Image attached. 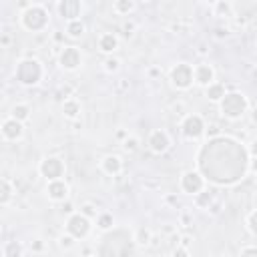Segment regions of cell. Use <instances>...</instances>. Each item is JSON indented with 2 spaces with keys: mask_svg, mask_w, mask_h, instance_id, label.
<instances>
[{
  "mask_svg": "<svg viewBox=\"0 0 257 257\" xmlns=\"http://www.w3.org/2000/svg\"><path fill=\"white\" fill-rule=\"evenodd\" d=\"M64 32H66V36H70V38H80V36L86 32V24H84L82 20H72V22H66Z\"/></svg>",
  "mask_w": 257,
  "mask_h": 257,
  "instance_id": "obj_19",
  "label": "cell"
},
{
  "mask_svg": "<svg viewBox=\"0 0 257 257\" xmlns=\"http://www.w3.org/2000/svg\"><path fill=\"white\" fill-rule=\"evenodd\" d=\"M10 116L12 118H16V120H20V122H24L28 116H30V106L28 104H14L12 106V110H10Z\"/></svg>",
  "mask_w": 257,
  "mask_h": 257,
  "instance_id": "obj_22",
  "label": "cell"
},
{
  "mask_svg": "<svg viewBox=\"0 0 257 257\" xmlns=\"http://www.w3.org/2000/svg\"><path fill=\"white\" fill-rule=\"evenodd\" d=\"M211 10H213V16H219V18H227L233 14V4L229 0H217L211 4Z\"/></svg>",
  "mask_w": 257,
  "mask_h": 257,
  "instance_id": "obj_18",
  "label": "cell"
},
{
  "mask_svg": "<svg viewBox=\"0 0 257 257\" xmlns=\"http://www.w3.org/2000/svg\"><path fill=\"white\" fill-rule=\"evenodd\" d=\"M50 24V12L44 4L30 2L22 12H20V26L28 32H42Z\"/></svg>",
  "mask_w": 257,
  "mask_h": 257,
  "instance_id": "obj_1",
  "label": "cell"
},
{
  "mask_svg": "<svg viewBox=\"0 0 257 257\" xmlns=\"http://www.w3.org/2000/svg\"><path fill=\"white\" fill-rule=\"evenodd\" d=\"M247 227H249V231L257 237V211H253V213L247 217Z\"/></svg>",
  "mask_w": 257,
  "mask_h": 257,
  "instance_id": "obj_27",
  "label": "cell"
},
{
  "mask_svg": "<svg viewBox=\"0 0 257 257\" xmlns=\"http://www.w3.org/2000/svg\"><path fill=\"white\" fill-rule=\"evenodd\" d=\"M147 145H149V149H151L153 153L161 155V153H165V151L169 149V145H171V139H169V135H167L165 131L157 128V131H153V133L149 135V141H147Z\"/></svg>",
  "mask_w": 257,
  "mask_h": 257,
  "instance_id": "obj_11",
  "label": "cell"
},
{
  "mask_svg": "<svg viewBox=\"0 0 257 257\" xmlns=\"http://www.w3.org/2000/svg\"><path fill=\"white\" fill-rule=\"evenodd\" d=\"M0 187H2L0 189V203L2 205H8L10 199H12V195H14V189H12V185H10L8 179H2V185Z\"/></svg>",
  "mask_w": 257,
  "mask_h": 257,
  "instance_id": "obj_24",
  "label": "cell"
},
{
  "mask_svg": "<svg viewBox=\"0 0 257 257\" xmlns=\"http://www.w3.org/2000/svg\"><path fill=\"white\" fill-rule=\"evenodd\" d=\"M139 243H143V245L149 243V231H141V241Z\"/></svg>",
  "mask_w": 257,
  "mask_h": 257,
  "instance_id": "obj_32",
  "label": "cell"
},
{
  "mask_svg": "<svg viewBox=\"0 0 257 257\" xmlns=\"http://www.w3.org/2000/svg\"><path fill=\"white\" fill-rule=\"evenodd\" d=\"M56 12L66 22L80 20V16L84 12V4L80 0H58L56 2Z\"/></svg>",
  "mask_w": 257,
  "mask_h": 257,
  "instance_id": "obj_5",
  "label": "cell"
},
{
  "mask_svg": "<svg viewBox=\"0 0 257 257\" xmlns=\"http://www.w3.org/2000/svg\"><path fill=\"white\" fill-rule=\"evenodd\" d=\"M4 257H20L22 255V245L18 241H6L2 247Z\"/></svg>",
  "mask_w": 257,
  "mask_h": 257,
  "instance_id": "obj_23",
  "label": "cell"
},
{
  "mask_svg": "<svg viewBox=\"0 0 257 257\" xmlns=\"http://www.w3.org/2000/svg\"><path fill=\"white\" fill-rule=\"evenodd\" d=\"M96 225H98V229H110L112 227V215H108V213H102V215H98V219H96Z\"/></svg>",
  "mask_w": 257,
  "mask_h": 257,
  "instance_id": "obj_25",
  "label": "cell"
},
{
  "mask_svg": "<svg viewBox=\"0 0 257 257\" xmlns=\"http://www.w3.org/2000/svg\"><path fill=\"white\" fill-rule=\"evenodd\" d=\"M66 231H68V235H72L74 239L86 237L88 231H90V221H88V217H84L82 213L70 215L68 221H66Z\"/></svg>",
  "mask_w": 257,
  "mask_h": 257,
  "instance_id": "obj_6",
  "label": "cell"
},
{
  "mask_svg": "<svg viewBox=\"0 0 257 257\" xmlns=\"http://www.w3.org/2000/svg\"><path fill=\"white\" fill-rule=\"evenodd\" d=\"M251 153L257 155V141H253V145H251Z\"/></svg>",
  "mask_w": 257,
  "mask_h": 257,
  "instance_id": "obj_34",
  "label": "cell"
},
{
  "mask_svg": "<svg viewBox=\"0 0 257 257\" xmlns=\"http://www.w3.org/2000/svg\"><path fill=\"white\" fill-rule=\"evenodd\" d=\"M46 195H48V199L54 201V203L66 201V199H68V185H66L62 179L48 181V185H46Z\"/></svg>",
  "mask_w": 257,
  "mask_h": 257,
  "instance_id": "obj_12",
  "label": "cell"
},
{
  "mask_svg": "<svg viewBox=\"0 0 257 257\" xmlns=\"http://www.w3.org/2000/svg\"><path fill=\"white\" fill-rule=\"evenodd\" d=\"M98 48L104 54H112L118 48V36L114 32H102L98 36Z\"/></svg>",
  "mask_w": 257,
  "mask_h": 257,
  "instance_id": "obj_15",
  "label": "cell"
},
{
  "mask_svg": "<svg viewBox=\"0 0 257 257\" xmlns=\"http://www.w3.org/2000/svg\"><path fill=\"white\" fill-rule=\"evenodd\" d=\"M100 169H102L106 175H116V173H120V169H122V161H120V157H116V155H108V157H104V159L100 161Z\"/></svg>",
  "mask_w": 257,
  "mask_h": 257,
  "instance_id": "obj_16",
  "label": "cell"
},
{
  "mask_svg": "<svg viewBox=\"0 0 257 257\" xmlns=\"http://www.w3.org/2000/svg\"><path fill=\"white\" fill-rule=\"evenodd\" d=\"M122 147H124L126 151H135V149H137V139H133V137H131V139H126Z\"/></svg>",
  "mask_w": 257,
  "mask_h": 257,
  "instance_id": "obj_30",
  "label": "cell"
},
{
  "mask_svg": "<svg viewBox=\"0 0 257 257\" xmlns=\"http://www.w3.org/2000/svg\"><path fill=\"white\" fill-rule=\"evenodd\" d=\"M118 66H120V60H118V58H112V56H110V58L104 60V70H106V72H116Z\"/></svg>",
  "mask_w": 257,
  "mask_h": 257,
  "instance_id": "obj_26",
  "label": "cell"
},
{
  "mask_svg": "<svg viewBox=\"0 0 257 257\" xmlns=\"http://www.w3.org/2000/svg\"><path fill=\"white\" fill-rule=\"evenodd\" d=\"M225 94L227 92H225V86L221 82H213V84L207 86V98L213 100V102H221Z\"/></svg>",
  "mask_w": 257,
  "mask_h": 257,
  "instance_id": "obj_20",
  "label": "cell"
},
{
  "mask_svg": "<svg viewBox=\"0 0 257 257\" xmlns=\"http://www.w3.org/2000/svg\"><path fill=\"white\" fill-rule=\"evenodd\" d=\"M8 42H10V36H8V34H2V44H4V46H6V44H8Z\"/></svg>",
  "mask_w": 257,
  "mask_h": 257,
  "instance_id": "obj_33",
  "label": "cell"
},
{
  "mask_svg": "<svg viewBox=\"0 0 257 257\" xmlns=\"http://www.w3.org/2000/svg\"><path fill=\"white\" fill-rule=\"evenodd\" d=\"M193 72H195V82L199 84V86H209V84H213L215 80V70H213V66L211 64H207V62H201V64H197L195 68H193Z\"/></svg>",
  "mask_w": 257,
  "mask_h": 257,
  "instance_id": "obj_14",
  "label": "cell"
},
{
  "mask_svg": "<svg viewBox=\"0 0 257 257\" xmlns=\"http://www.w3.org/2000/svg\"><path fill=\"white\" fill-rule=\"evenodd\" d=\"M239 257H257V247H253V245L243 247L241 253H239Z\"/></svg>",
  "mask_w": 257,
  "mask_h": 257,
  "instance_id": "obj_28",
  "label": "cell"
},
{
  "mask_svg": "<svg viewBox=\"0 0 257 257\" xmlns=\"http://www.w3.org/2000/svg\"><path fill=\"white\" fill-rule=\"evenodd\" d=\"M169 78H171V84H173V86H177L179 90H187V88L195 82L193 66L187 64V62H177V64L171 68Z\"/></svg>",
  "mask_w": 257,
  "mask_h": 257,
  "instance_id": "obj_4",
  "label": "cell"
},
{
  "mask_svg": "<svg viewBox=\"0 0 257 257\" xmlns=\"http://www.w3.org/2000/svg\"><path fill=\"white\" fill-rule=\"evenodd\" d=\"M137 10V2L135 0H114L112 2V12L120 14V16H128Z\"/></svg>",
  "mask_w": 257,
  "mask_h": 257,
  "instance_id": "obj_17",
  "label": "cell"
},
{
  "mask_svg": "<svg viewBox=\"0 0 257 257\" xmlns=\"http://www.w3.org/2000/svg\"><path fill=\"white\" fill-rule=\"evenodd\" d=\"M38 169H40V175L46 177V181H56V179H62L64 175V163L58 157H46Z\"/></svg>",
  "mask_w": 257,
  "mask_h": 257,
  "instance_id": "obj_7",
  "label": "cell"
},
{
  "mask_svg": "<svg viewBox=\"0 0 257 257\" xmlns=\"http://www.w3.org/2000/svg\"><path fill=\"white\" fill-rule=\"evenodd\" d=\"M62 112H64V116H68V118L78 116V112H80V104H78V100H74V98H66V100L62 102Z\"/></svg>",
  "mask_w": 257,
  "mask_h": 257,
  "instance_id": "obj_21",
  "label": "cell"
},
{
  "mask_svg": "<svg viewBox=\"0 0 257 257\" xmlns=\"http://www.w3.org/2000/svg\"><path fill=\"white\" fill-rule=\"evenodd\" d=\"M173 257H189V251H187L185 247H179V249H175Z\"/></svg>",
  "mask_w": 257,
  "mask_h": 257,
  "instance_id": "obj_31",
  "label": "cell"
},
{
  "mask_svg": "<svg viewBox=\"0 0 257 257\" xmlns=\"http://www.w3.org/2000/svg\"><path fill=\"white\" fill-rule=\"evenodd\" d=\"M219 104H221L223 116L227 118H241L247 110V98L241 92H227Z\"/></svg>",
  "mask_w": 257,
  "mask_h": 257,
  "instance_id": "obj_3",
  "label": "cell"
},
{
  "mask_svg": "<svg viewBox=\"0 0 257 257\" xmlns=\"http://www.w3.org/2000/svg\"><path fill=\"white\" fill-rule=\"evenodd\" d=\"M181 131L187 139H199L205 131V122L199 114H187L181 122Z\"/></svg>",
  "mask_w": 257,
  "mask_h": 257,
  "instance_id": "obj_10",
  "label": "cell"
},
{
  "mask_svg": "<svg viewBox=\"0 0 257 257\" xmlns=\"http://www.w3.org/2000/svg\"><path fill=\"white\" fill-rule=\"evenodd\" d=\"M58 62L64 70H76L80 64H82V52L80 48L76 46H64L60 56H58Z\"/></svg>",
  "mask_w": 257,
  "mask_h": 257,
  "instance_id": "obj_9",
  "label": "cell"
},
{
  "mask_svg": "<svg viewBox=\"0 0 257 257\" xmlns=\"http://www.w3.org/2000/svg\"><path fill=\"white\" fill-rule=\"evenodd\" d=\"M72 243H74V237H72V235L60 237V247H64V249H70V247H72Z\"/></svg>",
  "mask_w": 257,
  "mask_h": 257,
  "instance_id": "obj_29",
  "label": "cell"
},
{
  "mask_svg": "<svg viewBox=\"0 0 257 257\" xmlns=\"http://www.w3.org/2000/svg\"><path fill=\"white\" fill-rule=\"evenodd\" d=\"M44 74V68L42 64L36 60V58H22L16 62V68H14V76L20 84L24 86H34L40 82Z\"/></svg>",
  "mask_w": 257,
  "mask_h": 257,
  "instance_id": "obj_2",
  "label": "cell"
},
{
  "mask_svg": "<svg viewBox=\"0 0 257 257\" xmlns=\"http://www.w3.org/2000/svg\"><path fill=\"white\" fill-rule=\"evenodd\" d=\"M2 137H4V141H18L20 137H22V133H24V128H22V122L20 120H16V118H12V116H8V118H4V122H2Z\"/></svg>",
  "mask_w": 257,
  "mask_h": 257,
  "instance_id": "obj_13",
  "label": "cell"
},
{
  "mask_svg": "<svg viewBox=\"0 0 257 257\" xmlns=\"http://www.w3.org/2000/svg\"><path fill=\"white\" fill-rule=\"evenodd\" d=\"M203 187H205V179H203L201 173H197V171L183 173V177H181V189H183V193H187V195H199L203 191Z\"/></svg>",
  "mask_w": 257,
  "mask_h": 257,
  "instance_id": "obj_8",
  "label": "cell"
}]
</instances>
